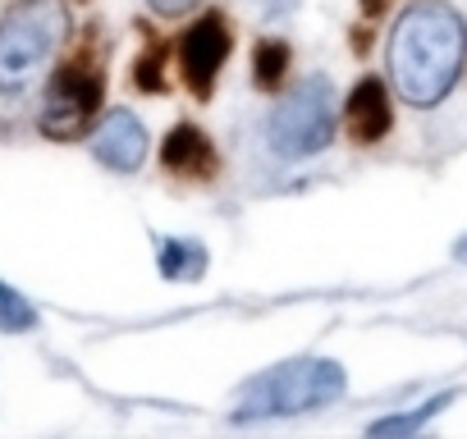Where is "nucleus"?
I'll return each mask as SVG.
<instances>
[{
  "label": "nucleus",
  "mask_w": 467,
  "mask_h": 439,
  "mask_svg": "<svg viewBox=\"0 0 467 439\" xmlns=\"http://www.w3.org/2000/svg\"><path fill=\"white\" fill-rule=\"evenodd\" d=\"M224 60H229V24L220 15H202L179 37V74H183V83L197 101L211 97V83L224 69Z\"/></svg>",
  "instance_id": "obj_6"
},
{
  "label": "nucleus",
  "mask_w": 467,
  "mask_h": 439,
  "mask_svg": "<svg viewBox=\"0 0 467 439\" xmlns=\"http://www.w3.org/2000/svg\"><path fill=\"white\" fill-rule=\"evenodd\" d=\"M101 101H106V74L92 56H78L74 65H65L47 92L42 106V133L56 142H74L92 128V119H101Z\"/></svg>",
  "instance_id": "obj_5"
},
{
  "label": "nucleus",
  "mask_w": 467,
  "mask_h": 439,
  "mask_svg": "<svg viewBox=\"0 0 467 439\" xmlns=\"http://www.w3.org/2000/svg\"><path fill=\"white\" fill-rule=\"evenodd\" d=\"M348 375L339 362H326V357H298V362H285L275 371H266L262 380H253L239 398V412L234 421H257V416H303V412H317L326 403H335L344 393Z\"/></svg>",
  "instance_id": "obj_3"
},
{
  "label": "nucleus",
  "mask_w": 467,
  "mask_h": 439,
  "mask_svg": "<svg viewBox=\"0 0 467 439\" xmlns=\"http://www.w3.org/2000/svg\"><path fill=\"white\" fill-rule=\"evenodd\" d=\"M92 151L106 169H119V174H133L142 160H147V128L133 110H110L101 115V128L92 138Z\"/></svg>",
  "instance_id": "obj_7"
},
{
  "label": "nucleus",
  "mask_w": 467,
  "mask_h": 439,
  "mask_svg": "<svg viewBox=\"0 0 467 439\" xmlns=\"http://www.w3.org/2000/svg\"><path fill=\"white\" fill-rule=\"evenodd\" d=\"M262 5H266V15H285V10L298 5V0H262Z\"/></svg>",
  "instance_id": "obj_16"
},
{
  "label": "nucleus",
  "mask_w": 467,
  "mask_h": 439,
  "mask_svg": "<svg viewBox=\"0 0 467 439\" xmlns=\"http://www.w3.org/2000/svg\"><path fill=\"white\" fill-rule=\"evenodd\" d=\"M161 46H147L142 51V60H138V69H133V83H138V92H165V83H161Z\"/></svg>",
  "instance_id": "obj_14"
},
{
  "label": "nucleus",
  "mask_w": 467,
  "mask_h": 439,
  "mask_svg": "<svg viewBox=\"0 0 467 439\" xmlns=\"http://www.w3.org/2000/svg\"><path fill=\"white\" fill-rule=\"evenodd\" d=\"M344 119H348L353 142H380V138L389 133V119H394V115H389L385 83H380V78H362V83L353 87V97H348Z\"/></svg>",
  "instance_id": "obj_9"
},
{
  "label": "nucleus",
  "mask_w": 467,
  "mask_h": 439,
  "mask_svg": "<svg viewBox=\"0 0 467 439\" xmlns=\"http://www.w3.org/2000/svg\"><path fill=\"white\" fill-rule=\"evenodd\" d=\"M467 60V24L444 0H421V5L403 10L394 33H389V83L394 92L426 110L440 106Z\"/></svg>",
  "instance_id": "obj_1"
},
{
  "label": "nucleus",
  "mask_w": 467,
  "mask_h": 439,
  "mask_svg": "<svg viewBox=\"0 0 467 439\" xmlns=\"http://www.w3.org/2000/svg\"><path fill=\"white\" fill-rule=\"evenodd\" d=\"M285 74H289V46L285 42H262L257 46V56H253V78H257V87H280L285 83Z\"/></svg>",
  "instance_id": "obj_11"
},
{
  "label": "nucleus",
  "mask_w": 467,
  "mask_h": 439,
  "mask_svg": "<svg viewBox=\"0 0 467 439\" xmlns=\"http://www.w3.org/2000/svg\"><path fill=\"white\" fill-rule=\"evenodd\" d=\"M69 10L60 0H19L0 19V92H28L69 37Z\"/></svg>",
  "instance_id": "obj_2"
},
{
  "label": "nucleus",
  "mask_w": 467,
  "mask_h": 439,
  "mask_svg": "<svg viewBox=\"0 0 467 439\" xmlns=\"http://www.w3.org/2000/svg\"><path fill=\"white\" fill-rule=\"evenodd\" d=\"M335 138V87L326 78L298 83L271 115V147L280 156H317Z\"/></svg>",
  "instance_id": "obj_4"
},
{
  "label": "nucleus",
  "mask_w": 467,
  "mask_h": 439,
  "mask_svg": "<svg viewBox=\"0 0 467 439\" xmlns=\"http://www.w3.org/2000/svg\"><path fill=\"white\" fill-rule=\"evenodd\" d=\"M453 403V393H440V398H431V403H421L417 412H408V416H385V421H376L371 425V434H412V430H421L435 412H444Z\"/></svg>",
  "instance_id": "obj_13"
},
{
  "label": "nucleus",
  "mask_w": 467,
  "mask_h": 439,
  "mask_svg": "<svg viewBox=\"0 0 467 439\" xmlns=\"http://www.w3.org/2000/svg\"><path fill=\"white\" fill-rule=\"evenodd\" d=\"M161 160H165L170 174L192 179V183L215 179V169H220V151H215V142H211L197 124L170 128V138H165V147H161Z\"/></svg>",
  "instance_id": "obj_8"
},
{
  "label": "nucleus",
  "mask_w": 467,
  "mask_h": 439,
  "mask_svg": "<svg viewBox=\"0 0 467 439\" xmlns=\"http://www.w3.org/2000/svg\"><path fill=\"white\" fill-rule=\"evenodd\" d=\"M33 325H37L33 302H24V293H15L5 280H0V330H5V334H24Z\"/></svg>",
  "instance_id": "obj_12"
},
{
  "label": "nucleus",
  "mask_w": 467,
  "mask_h": 439,
  "mask_svg": "<svg viewBox=\"0 0 467 439\" xmlns=\"http://www.w3.org/2000/svg\"><path fill=\"white\" fill-rule=\"evenodd\" d=\"M147 5L161 15V19H174V15H183V10H192V5H202V0H147Z\"/></svg>",
  "instance_id": "obj_15"
},
{
  "label": "nucleus",
  "mask_w": 467,
  "mask_h": 439,
  "mask_svg": "<svg viewBox=\"0 0 467 439\" xmlns=\"http://www.w3.org/2000/svg\"><path fill=\"white\" fill-rule=\"evenodd\" d=\"M161 275L165 280H202L206 275V248L192 239H165L161 243Z\"/></svg>",
  "instance_id": "obj_10"
},
{
  "label": "nucleus",
  "mask_w": 467,
  "mask_h": 439,
  "mask_svg": "<svg viewBox=\"0 0 467 439\" xmlns=\"http://www.w3.org/2000/svg\"><path fill=\"white\" fill-rule=\"evenodd\" d=\"M453 257H458V261H467V239H462V243L453 248Z\"/></svg>",
  "instance_id": "obj_17"
}]
</instances>
